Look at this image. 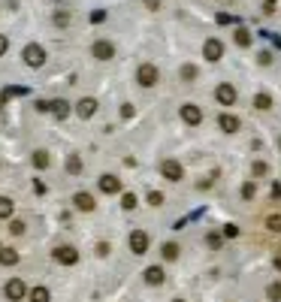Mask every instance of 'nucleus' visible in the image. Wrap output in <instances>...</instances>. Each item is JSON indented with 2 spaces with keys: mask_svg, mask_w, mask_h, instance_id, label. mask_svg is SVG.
I'll return each mask as SVG.
<instances>
[{
  "mask_svg": "<svg viewBox=\"0 0 281 302\" xmlns=\"http://www.w3.org/2000/svg\"><path fill=\"white\" fill-rule=\"evenodd\" d=\"M21 57H24V64H27V67H42V64H45V48H42V45H36V42H30V45H24Z\"/></svg>",
  "mask_w": 281,
  "mask_h": 302,
  "instance_id": "1",
  "label": "nucleus"
},
{
  "mask_svg": "<svg viewBox=\"0 0 281 302\" xmlns=\"http://www.w3.org/2000/svg\"><path fill=\"white\" fill-rule=\"evenodd\" d=\"M157 79H160V73H157V67H154V64H142V67L136 70V82H139L142 88H154V85H157Z\"/></svg>",
  "mask_w": 281,
  "mask_h": 302,
  "instance_id": "2",
  "label": "nucleus"
},
{
  "mask_svg": "<svg viewBox=\"0 0 281 302\" xmlns=\"http://www.w3.org/2000/svg\"><path fill=\"white\" fill-rule=\"evenodd\" d=\"M203 57L212 61V64L221 61V57H224V42H221V39H206V42H203Z\"/></svg>",
  "mask_w": 281,
  "mask_h": 302,
  "instance_id": "3",
  "label": "nucleus"
},
{
  "mask_svg": "<svg viewBox=\"0 0 281 302\" xmlns=\"http://www.w3.org/2000/svg\"><path fill=\"white\" fill-rule=\"evenodd\" d=\"M91 54H94L97 61H112V57H115V45L106 42V39H97V42L91 45Z\"/></svg>",
  "mask_w": 281,
  "mask_h": 302,
  "instance_id": "4",
  "label": "nucleus"
},
{
  "mask_svg": "<svg viewBox=\"0 0 281 302\" xmlns=\"http://www.w3.org/2000/svg\"><path fill=\"white\" fill-rule=\"evenodd\" d=\"M236 97H239V94H236V88H233V85H227V82L215 88V100H218L221 106H233V103H236Z\"/></svg>",
  "mask_w": 281,
  "mask_h": 302,
  "instance_id": "5",
  "label": "nucleus"
},
{
  "mask_svg": "<svg viewBox=\"0 0 281 302\" xmlns=\"http://www.w3.org/2000/svg\"><path fill=\"white\" fill-rule=\"evenodd\" d=\"M127 242H130V251H133V254H145V251H148V233H145V230H133Z\"/></svg>",
  "mask_w": 281,
  "mask_h": 302,
  "instance_id": "6",
  "label": "nucleus"
},
{
  "mask_svg": "<svg viewBox=\"0 0 281 302\" xmlns=\"http://www.w3.org/2000/svg\"><path fill=\"white\" fill-rule=\"evenodd\" d=\"M182 121L191 124V127H197V124L203 121V109L194 106V103H185V106H182Z\"/></svg>",
  "mask_w": 281,
  "mask_h": 302,
  "instance_id": "7",
  "label": "nucleus"
},
{
  "mask_svg": "<svg viewBox=\"0 0 281 302\" xmlns=\"http://www.w3.org/2000/svg\"><path fill=\"white\" fill-rule=\"evenodd\" d=\"M160 172H163V178H170V182H182V175H185V169H182L179 160H163V163H160Z\"/></svg>",
  "mask_w": 281,
  "mask_h": 302,
  "instance_id": "8",
  "label": "nucleus"
},
{
  "mask_svg": "<svg viewBox=\"0 0 281 302\" xmlns=\"http://www.w3.org/2000/svg\"><path fill=\"white\" fill-rule=\"evenodd\" d=\"M54 260L64 263V266H73V263H79V251H76L73 245H61V248L54 251Z\"/></svg>",
  "mask_w": 281,
  "mask_h": 302,
  "instance_id": "9",
  "label": "nucleus"
},
{
  "mask_svg": "<svg viewBox=\"0 0 281 302\" xmlns=\"http://www.w3.org/2000/svg\"><path fill=\"white\" fill-rule=\"evenodd\" d=\"M24 296H27V287H24V281H21V278H12V281L6 284V299L18 302V299H24Z\"/></svg>",
  "mask_w": 281,
  "mask_h": 302,
  "instance_id": "10",
  "label": "nucleus"
},
{
  "mask_svg": "<svg viewBox=\"0 0 281 302\" xmlns=\"http://www.w3.org/2000/svg\"><path fill=\"white\" fill-rule=\"evenodd\" d=\"M94 112H97V100H94V97H82V100L76 103V115H79V118H91Z\"/></svg>",
  "mask_w": 281,
  "mask_h": 302,
  "instance_id": "11",
  "label": "nucleus"
},
{
  "mask_svg": "<svg viewBox=\"0 0 281 302\" xmlns=\"http://www.w3.org/2000/svg\"><path fill=\"white\" fill-rule=\"evenodd\" d=\"M97 188H100L103 194H118V191H121V182H118L115 175H100Z\"/></svg>",
  "mask_w": 281,
  "mask_h": 302,
  "instance_id": "12",
  "label": "nucleus"
},
{
  "mask_svg": "<svg viewBox=\"0 0 281 302\" xmlns=\"http://www.w3.org/2000/svg\"><path fill=\"white\" fill-rule=\"evenodd\" d=\"M218 127H221L224 133H236V130H239V118L230 115V112H224V115L218 118Z\"/></svg>",
  "mask_w": 281,
  "mask_h": 302,
  "instance_id": "13",
  "label": "nucleus"
},
{
  "mask_svg": "<svg viewBox=\"0 0 281 302\" xmlns=\"http://www.w3.org/2000/svg\"><path fill=\"white\" fill-rule=\"evenodd\" d=\"M73 203H76V209H82V212H94V197L85 194V191H79V194L73 197Z\"/></svg>",
  "mask_w": 281,
  "mask_h": 302,
  "instance_id": "14",
  "label": "nucleus"
},
{
  "mask_svg": "<svg viewBox=\"0 0 281 302\" xmlns=\"http://www.w3.org/2000/svg\"><path fill=\"white\" fill-rule=\"evenodd\" d=\"M48 112H54L58 118H67V115H70V103H67V100H51V103H48Z\"/></svg>",
  "mask_w": 281,
  "mask_h": 302,
  "instance_id": "15",
  "label": "nucleus"
},
{
  "mask_svg": "<svg viewBox=\"0 0 281 302\" xmlns=\"http://www.w3.org/2000/svg\"><path fill=\"white\" fill-rule=\"evenodd\" d=\"M145 281L154 284V287L163 284V269H160V266H148V269H145Z\"/></svg>",
  "mask_w": 281,
  "mask_h": 302,
  "instance_id": "16",
  "label": "nucleus"
},
{
  "mask_svg": "<svg viewBox=\"0 0 281 302\" xmlns=\"http://www.w3.org/2000/svg\"><path fill=\"white\" fill-rule=\"evenodd\" d=\"M12 212H15V203L9 197H0V221H9Z\"/></svg>",
  "mask_w": 281,
  "mask_h": 302,
  "instance_id": "17",
  "label": "nucleus"
},
{
  "mask_svg": "<svg viewBox=\"0 0 281 302\" xmlns=\"http://www.w3.org/2000/svg\"><path fill=\"white\" fill-rule=\"evenodd\" d=\"M67 172H70V175H79V172H82V157H79V154H70V157H67Z\"/></svg>",
  "mask_w": 281,
  "mask_h": 302,
  "instance_id": "18",
  "label": "nucleus"
},
{
  "mask_svg": "<svg viewBox=\"0 0 281 302\" xmlns=\"http://www.w3.org/2000/svg\"><path fill=\"white\" fill-rule=\"evenodd\" d=\"M0 263H3V266H15V263H18V251L3 248V251H0Z\"/></svg>",
  "mask_w": 281,
  "mask_h": 302,
  "instance_id": "19",
  "label": "nucleus"
},
{
  "mask_svg": "<svg viewBox=\"0 0 281 302\" xmlns=\"http://www.w3.org/2000/svg\"><path fill=\"white\" fill-rule=\"evenodd\" d=\"M27 296H30V302H51V293H48L45 287H33Z\"/></svg>",
  "mask_w": 281,
  "mask_h": 302,
  "instance_id": "20",
  "label": "nucleus"
},
{
  "mask_svg": "<svg viewBox=\"0 0 281 302\" xmlns=\"http://www.w3.org/2000/svg\"><path fill=\"white\" fill-rule=\"evenodd\" d=\"M233 39H236V45H242V48H248V45H251V33H248L245 27H239V30L233 33Z\"/></svg>",
  "mask_w": 281,
  "mask_h": 302,
  "instance_id": "21",
  "label": "nucleus"
},
{
  "mask_svg": "<svg viewBox=\"0 0 281 302\" xmlns=\"http://www.w3.org/2000/svg\"><path fill=\"white\" fill-rule=\"evenodd\" d=\"M160 254H163V257H166V260H179V245H176V242H166V245H163V251H160Z\"/></svg>",
  "mask_w": 281,
  "mask_h": 302,
  "instance_id": "22",
  "label": "nucleus"
},
{
  "mask_svg": "<svg viewBox=\"0 0 281 302\" xmlns=\"http://www.w3.org/2000/svg\"><path fill=\"white\" fill-rule=\"evenodd\" d=\"M254 106H257V109H272V97H269V94H257V97H254Z\"/></svg>",
  "mask_w": 281,
  "mask_h": 302,
  "instance_id": "23",
  "label": "nucleus"
},
{
  "mask_svg": "<svg viewBox=\"0 0 281 302\" xmlns=\"http://www.w3.org/2000/svg\"><path fill=\"white\" fill-rule=\"evenodd\" d=\"M33 166H36V169H45V166H48V154H45V151H33Z\"/></svg>",
  "mask_w": 281,
  "mask_h": 302,
  "instance_id": "24",
  "label": "nucleus"
},
{
  "mask_svg": "<svg viewBox=\"0 0 281 302\" xmlns=\"http://www.w3.org/2000/svg\"><path fill=\"white\" fill-rule=\"evenodd\" d=\"M266 296L272 302H281V281H275V284H269V290H266Z\"/></svg>",
  "mask_w": 281,
  "mask_h": 302,
  "instance_id": "25",
  "label": "nucleus"
},
{
  "mask_svg": "<svg viewBox=\"0 0 281 302\" xmlns=\"http://www.w3.org/2000/svg\"><path fill=\"white\" fill-rule=\"evenodd\" d=\"M182 79H185V82H191V79H197V67H191V64H185V67H182Z\"/></svg>",
  "mask_w": 281,
  "mask_h": 302,
  "instance_id": "26",
  "label": "nucleus"
},
{
  "mask_svg": "<svg viewBox=\"0 0 281 302\" xmlns=\"http://www.w3.org/2000/svg\"><path fill=\"white\" fill-rule=\"evenodd\" d=\"M121 206H124L127 212H130V209H136V197H133V194H124V197H121Z\"/></svg>",
  "mask_w": 281,
  "mask_h": 302,
  "instance_id": "27",
  "label": "nucleus"
},
{
  "mask_svg": "<svg viewBox=\"0 0 281 302\" xmlns=\"http://www.w3.org/2000/svg\"><path fill=\"white\" fill-rule=\"evenodd\" d=\"M148 203H151V206H163V194H160V191H151V194H148Z\"/></svg>",
  "mask_w": 281,
  "mask_h": 302,
  "instance_id": "28",
  "label": "nucleus"
},
{
  "mask_svg": "<svg viewBox=\"0 0 281 302\" xmlns=\"http://www.w3.org/2000/svg\"><path fill=\"white\" fill-rule=\"evenodd\" d=\"M9 233H12V236H21V233H24V221H12V224H9Z\"/></svg>",
  "mask_w": 281,
  "mask_h": 302,
  "instance_id": "29",
  "label": "nucleus"
},
{
  "mask_svg": "<svg viewBox=\"0 0 281 302\" xmlns=\"http://www.w3.org/2000/svg\"><path fill=\"white\" fill-rule=\"evenodd\" d=\"M224 236H227V239H236V236H239V227H236V224H227V227H224Z\"/></svg>",
  "mask_w": 281,
  "mask_h": 302,
  "instance_id": "30",
  "label": "nucleus"
},
{
  "mask_svg": "<svg viewBox=\"0 0 281 302\" xmlns=\"http://www.w3.org/2000/svg\"><path fill=\"white\" fill-rule=\"evenodd\" d=\"M266 172H269V166H266V163H260V160H257V163H254V175H266Z\"/></svg>",
  "mask_w": 281,
  "mask_h": 302,
  "instance_id": "31",
  "label": "nucleus"
},
{
  "mask_svg": "<svg viewBox=\"0 0 281 302\" xmlns=\"http://www.w3.org/2000/svg\"><path fill=\"white\" fill-rule=\"evenodd\" d=\"M242 197H245V200H251V197H254V185H251V182L242 188Z\"/></svg>",
  "mask_w": 281,
  "mask_h": 302,
  "instance_id": "32",
  "label": "nucleus"
},
{
  "mask_svg": "<svg viewBox=\"0 0 281 302\" xmlns=\"http://www.w3.org/2000/svg\"><path fill=\"white\" fill-rule=\"evenodd\" d=\"M6 51H9V39L0 33V54H6Z\"/></svg>",
  "mask_w": 281,
  "mask_h": 302,
  "instance_id": "33",
  "label": "nucleus"
},
{
  "mask_svg": "<svg viewBox=\"0 0 281 302\" xmlns=\"http://www.w3.org/2000/svg\"><path fill=\"white\" fill-rule=\"evenodd\" d=\"M54 21H58V24H67V21H70V15H67V12H61V15H54Z\"/></svg>",
  "mask_w": 281,
  "mask_h": 302,
  "instance_id": "34",
  "label": "nucleus"
},
{
  "mask_svg": "<svg viewBox=\"0 0 281 302\" xmlns=\"http://www.w3.org/2000/svg\"><path fill=\"white\" fill-rule=\"evenodd\" d=\"M209 245H212V248H218V245H221V236H215V233H212V236H209Z\"/></svg>",
  "mask_w": 281,
  "mask_h": 302,
  "instance_id": "35",
  "label": "nucleus"
},
{
  "mask_svg": "<svg viewBox=\"0 0 281 302\" xmlns=\"http://www.w3.org/2000/svg\"><path fill=\"white\" fill-rule=\"evenodd\" d=\"M263 6H266V12H275V0H263Z\"/></svg>",
  "mask_w": 281,
  "mask_h": 302,
  "instance_id": "36",
  "label": "nucleus"
},
{
  "mask_svg": "<svg viewBox=\"0 0 281 302\" xmlns=\"http://www.w3.org/2000/svg\"><path fill=\"white\" fill-rule=\"evenodd\" d=\"M173 302H185V299H173Z\"/></svg>",
  "mask_w": 281,
  "mask_h": 302,
  "instance_id": "37",
  "label": "nucleus"
}]
</instances>
